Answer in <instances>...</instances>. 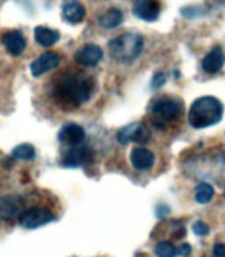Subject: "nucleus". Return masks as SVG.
Returning <instances> with one entry per match:
<instances>
[{
    "mask_svg": "<svg viewBox=\"0 0 225 257\" xmlns=\"http://www.w3.org/2000/svg\"><path fill=\"white\" fill-rule=\"evenodd\" d=\"M117 140L122 145H127L129 142L147 144L148 141L151 140V133L142 122H134L119 130L117 134Z\"/></svg>",
    "mask_w": 225,
    "mask_h": 257,
    "instance_id": "5",
    "label": "nucleus"
},
{
    "mask_svg": "<svg viewBox=\"0 0 225 257\" xmlns=\"http://www.w3.org/2000/svg\"><path fill=\"white\" fill-rule=\"evenodd\" d=\"M133 12L144 22H155L160 15V3L159 0H135Z\"/></svg>",
    "mask_w": 225,
    "mask_h": 257,
    "instance_id": "9",
    "label": "nucleus"
},
{
    "mask_svg": "<svg viewBox=\"0 0 225 257\" xmlns=\"http://www.w3.org/2000/svg\"><path fill=\"white\" fill-rule=\"evenodd\" d=\"M192 231L197 236H205L209 233V227L204 221H196L195 224L192 225Z\"/></svg>",
    "mask_w": 225,
    "mask_h": 257,
    "instance_id": "22",
    "label": "nucleus"
},
{
    "mask_svg": "<svg viewBox=\"0 0 225 257\" xmlns=\"http://www.w3.org/2000/svg\"><path fill=\"white\" fill-rule=\"evenodd\" d=\"M191 250L192 249H191V245H189V244H181V245L177 248L176 253H179L180 256H183V257H187L191 254Z\"/></svg>",
    "mask_w": 225,
    "mask_h": 257,
    "instance_id": "25",
    "label": "nucleus"
},
{
    "mask_svg": "<svg viewBox=\"0 0 225 257\" xmlns=\"http://www.w3.org/2000/svg\"><path fill=\"white\" fill-rule=\"evenodd\" d=\"M151 111L158 118L156 119L158 122H155V125L159 126V122L173 121L180 117V114L183 113V103L179 99L163 97V98H159L152 102Z\"/></svg>",
    "mask_w": 225,
    "mask_h": 257,
    "instance_id": "4",
    "label": "nucleus"
},
{
    "mask_svg": "<svg viewBox=\"0 0 225 257\" xmlns=\"http://www.w3.org/2000/svg\"><path fill=\"white\" fill-rule=\"evenodd\" d=\"M86 15L85 7L80 0H64L63 2V18L70 24L81 23Z\"/></svg>",
    "mask_w": 225,
    "mask_h": 257,
    "instance_id": "15",
    "label": "nucleus"
},
{
    "mask_svg": "<svg viewBox=\"0 0 225 257\" xmlns=\"http://www.w3.org/2000/svg\"><path fill=\"white\" fill-rule=\"evenodd\" d=\"M225 64V55L220 47H214L210 52H208L207 56L201 61V66L205 73L216 74L222 69Z\"/></svg>",
    "mask_w": 225,
    "mask_h": 257,
    "instance_id": "16",
    "label": "nucleus"
},
{
    "mask_svg": "<svg viewBox=\"0 0 225 257\" xmlns=\"http://www.w3.org/2000/svg\"><path fill=\"white\" fill-rule=\"evenodd\" d=\"M94 82L84 74H64L55 86L56 97L67 106H78L92 96Z\"/></svg>",
    "mask_w": 225,
    "mask_h": 257,
    "instance_id": "1",
    "label": "nucleus"
},
{
    "mask_svg": "<svg viewBox=\"0 0 225 257\" xmlns=\"http://www.w3.org/2000/svg\"><path fill=\"white\" fill-rule=\"evenodd\" d=\"M130 162L135 170L146 171L150 170L155 163V155L151 150L144 147H135L130 154Z\"/></svg>",
    "mask_w": 225,
    "mask_h": 257,
    "instance_id": "14",
    "label": "nucleus"
},
{
    "mask_svg": "<svg viewBox=\"0 0 225 257\" xmlns=\"http://www.w3.org/2000/svg\"><path fill=\"white\" fill-rule=\"evenodd\" d=\"M93 161L92 151L89 150L88 147H76L68 150L63 155L61 159V165L64 167H80V166L90 163Z\"/></svg>",
    "mask_w": 225,
    "mask_h": 257,
    "instance_id": "10",
    "label": "nucleus"
},
{
    "mask_svg": "<svg viewBox=\"0 0 225 257\" xmlns=\"http://www.w3.org/2000/svg\"><path fill=\"white\" fill-rule=\"evenodd\" d=\"M143 49V37L137 33H123L109 43L111 57L121 63H130L140 55Z\"/></svg>",
    "mask_w": 225,
    "mask_h": 257,
    "instance_id": "3",
    "label": "nucleus"
},
{
    "mask_svg": "<svg viewBox=\"0 0 225 257\" xmlns=\"http://www.w3.org/2000/svg\"><path fill=\"white\" fill-rule=\"evenodd\" d=\"M60 61H61V57L57 52H45L31 64V72L35 77H40L41 74L57 68L60 65Z\"/></svg>",
    "mask_w": 225,
    "mask_h": 257,
    "instance_id": "8",
    "label": "nucleus"
},
{
    "mask_svg": "<svg viewBox=\"0 0 225 257\" xmlns=\"http://www.w3.org/2000/svg\"><path fill=\"white\" fill-rule=\"evenodd\" d=\"M122 22H123V14H122L121 10L118 8H110L107 10L105 14H102L98 20L100 26L102 28H106V30H113V28H117L118 26H121Z\"/></svg>",
    "mask_w": 225,
    "mask_h": 257,
    "instance_id": "18",
    "label": "nucleus"
},
{
    "mask_svg": "<svg viewBox=\"0 0 225 257\" xmlns=\"http://www.w3.org/2000/svg\"><path fill=\"white\" fill-rule=\"evenodd\" d=\"M213 253L216 257H225V244L224 242H217L213 246Z\"/></svg>",
    "mask_w": 225,
    "mask_h": 257,
    "instance_id": "24",
    "label": "nucleus"
},
{
    "mask_svg": "<svg viewBox=\"0 0 225 257\" xmlns=\"http://www.w3.org/2000/svg\"><path fill=\"white\" fill-rule=\"evenodd\" d=\"M35 39L41 47H52L60 40V32L48 27L39 26L35 28Z\"/></svg>",
    "mask_w": 225,
    "mask_h": 257,
    "instance_id": "17",
    "label": "nucleus"
},
{
    "mask_svg": "<svg viewBox=\"0 0 225 257\" xmlns=\"http://www.w3.org/2000/svg\"><path fill=\"white\" fill-rule=\"evenodd\" d=\"M222 113L224 106L216 97H200L189 107L188 122L193 128L209 127L221 121Z\"/></svg>",
    "mask_w": 225,
    "mask_h": 257,
    "instance_id": "2",
    "label": "nucleus"
},
{
    "mask_svg": "<svg viewBox=\"0 0 225 257\" xmlns=\"http://www.w3.org/2000/svg\"><path fill=\"white\" fill-rule=\"evenodd\" d=\"M224 198H225V191H224Z\"/></svg>",
    "mask_w": 225,
    "mask_h": 257,
    "instance_id": "26",
    "label": "nucleus"
},
{
    "mask_svg": "<svg viewBox=\"0 0 225 257\" xmlns=\"http://www.w3.org/2000/svg\"><path fill=\"white\" fill-rule=\"evenodd\" d=\"M104 57V51L96 44H86L78 49L74 55V60L84 66H94Z\"/></svg>",
    "mask_w": 225,
    "mask_h": 257,
    "instance_id": "11",
    "label": "nucleus"
},
{
    "mask_svg": "<svg viewBox=\"0 0 225 257\" xmlns=\"http://www.w3.org/2000/svg\"><path fill=\"white\" fill-rule=\"evenodd\" d=\"M164 82H166V76L159 72V73H156L155 76L152 77L151 85L154 89H159L160 86H163V85H164Z\"/></svg>",
    "mask_w": 225,
    "mask_h": 257,
    "instance_id": "23",
    "label": "nucleus"
},
{
    "mask_svg": "<svg viewBox=\"0 0 225 257\" xmlns=\"http://www.w3.org/2000/svg\"><path fill=\"white\" fill-rule=\"evenodd\" d=\"M155 254L158 257H175L176 256V248L170 241H160L155 246Z\"/></svg>",
    "mask_w": 225,
    "mask_h": 257,
    "instance_id": "21",
    "label": "nucleus"
},
{
    "mask_svg": "<svg viewBox=\"0 0 225 257\" xmlns=\"http://www.w3.org/2000/svg\"><path fill=\"white\" fill-rule=\"evenodd\" d=\"M12 157L16 159H22V161H31L36 157V150L32 145L22 144L12 150Z\"/></svg>",
    "mask_w": 225,
    "mask_h": 257,
    "instance_id": "20",
    "label": "nucleus"
},
{
    "mask_svg": "<svg viewBox=\"0 0 225 257\" xmlns=\"http://www.w3.org/2000/svg\"><path fill=\"white\" fill-rule=\"evenodd\" d=\"M59 141L67 146H78L85 141V130L76 123H68L60 130Z\"/></svg>",
    "mask_w": 225,
    "mask_h": 257,
    "instance_id": "12",
    "label": "nucleus"
},
{
    "mask_svg": "<svg viewBox=\"0 0 225 257\" xmlns=\"http://www.w3.org/2000/svg\"><path fill=\"white\" fill-rule=\"evenodd\" d=\"M214 196V188L209 183L201 182L195 188V199L200 204H207Z\"/></svg>",
    "mask_w": 225,
    "mask_h": 257,
    "instance_id": "19",
    "label": "nucleus"
},
{
    "mask_svg": "<svg viewBox=\"0 0 225 257\" xmlns=\"http://www.w3.org/2000/svg\"><path fill=\"white\" fill-rule=\"evenodd\" d=\"M2 44L11 56H20L26 49V39L19 31H8L2 36Z\"/></svg>",
    "mask_w": 225,
    "mask_h": 257,
    "instance_id": "13",
    "label": "nucleus"
},
{
    "mask_svg": "<svg viewBox=\"0 0 225 257\" xmlns=\"http://www.w3.org/2000/svg\"><path fill=\"white\" fill-rule=\"evenodd\" d=\"M23 213V200L18 195L0 196V220H14Z\"/></svg>",
    "mask_w": 225,
    "mask_h": 257,
    "instance_id": "7",
    "label": "nucleus"
},
{
    "mask_svg": "<svg viewBox=\"0 0 225 257\" xmlns=\"http://www.w3.org/2000/svg\"><path fill=\"white\" fill-rule=\"evenodd\" d=\"M19 217H20L22 227L27 228V229H35V228L51 223L55 219V215L48 208L35 207V208H31L28 211H24Z\"/></svg>",
    "mask_w": 225,
    "mask_h": 257,
    "instance_id": "6",
    "label": "nucleus"
}]
</instances>
